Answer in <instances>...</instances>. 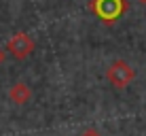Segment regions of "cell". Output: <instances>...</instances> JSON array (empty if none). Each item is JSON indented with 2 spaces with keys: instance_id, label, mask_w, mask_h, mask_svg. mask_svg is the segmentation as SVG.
Segmentation results:
<instances>
[{
  "instance_id": "1",
  "label": "cell",
  "mask_w": 146,
  "mask_h": 136,
  "mask_svg": "<svg viewBox=\"0 0 146 136\" xmlns=\"http://www.w3.org/2000/svg\"><path fill=\"white\" fill-rule=\"evenodd\" d=\"M127 7L129 4L125 2V0H93L91 2V11L98 15L106 26L117 21L121 15L127 11Z\"/></svg>"
},
{
  "instance_id": "6",
  "label": "cell",
  "mask_w": 146,
  "mask_h": 136,
  "mask_svg": "<svg viewBox=\"0 0 146 136\" xmlns=\"http://www.w3.org/2000/svg\"><path fill=\"white\" fill-rule=\"evenodd\" d=\"M4 60H7V49H2V47H0V64H2Z\"/></svg>"
},
{
  "instance_id": "5",
  "label": "cell",
  "mask_w": 146,
  "mask_h": 136,
  "mask_svg": "<svg viewBox=\"0 0 146 136\" xmlns=\"http://www.w3.org/2000/svg\"><path fill=\"white\" fill-rule=\"evenodd\" d=\"M78 136H102V134H100L98 130H85V132H80Z\"/></svg>"
},
{
  "instance_id": "4",
  "label": "cell",
  "mask_w": 146,
  "mask_h": 136,
  "mask_svg": "<svg viewBox=\"0 0 146 136\" xmlns=\"http://www.w3.org/2000/svg\"><path fill=\"white\" fill-rule=\"evenodd\" d=\"M30 98H32V92H30V87L26 83H15L9 89V100L13 104H26Z\"/></svg>"
},
{
  "instance_id": "3",
  "label": "cell",
  "mask_w": 146,
  "mask_h": 136,
  "mask_svg": "<svg viewBox=\"0 0 146 136\" xmlns=\"http://www.w3.org/2000/svg\"><path fill=\"white\" fill-rule=\"evenodd\" d=\"M4 49H7V53H11L15 60H26L28 55L34 51V41L26 32H15L7 41V47Z\"/></svg>"
},
{
  "instance_id": "2",
  "label": "cell",
  "mask_w": 146,
  "mask_h": 136,
  "mask_svg": "<svg viewBox=\"0 0 146 136\" xmlns=\"http://www.w3.org/2000/svg\"><path fill=\"white\" fill-rule=\"evenodd\" d=\"M106 79L108 83L112 85V87L117 89H125L129 83L135 79V70L129 66L125 60H117V62H112L106 70Z\"/></svg>"
},
{
  "instance_id": "7",
  "label": "cell",
  "mask_w": 146,
  "mask_h": 136,
  "mask_svg": "<svg viewBox=\"0 0 146 136\" xmlns=\"http://www.w3.org/2000/svg\"><path fill=\"white\" fill-rule=\"evenodd\" d=\"M138 2H142V4H146V0H138Z\"/></svg>"
}]
</instances>
